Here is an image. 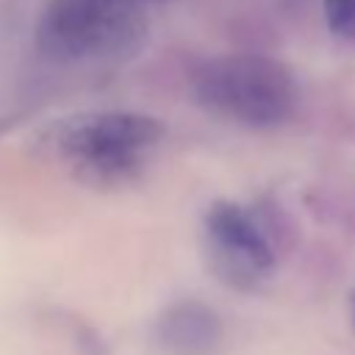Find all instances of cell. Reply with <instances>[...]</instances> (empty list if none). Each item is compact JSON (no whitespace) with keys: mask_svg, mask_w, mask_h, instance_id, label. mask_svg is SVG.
<instances>
[{"mask_svg":"<svg viewBox=\"0 0 355 355\" xmlns=\"http://www.w3.org/2000/svg\"><path fill=\"white\" fill-rule=\"evenodd\" d=\"M194 97L202 108L247 128H277L297 111V80L286 64L233 53L205 61L194 75Z\"/></svg>","mask_w":355,"mask_h":355,"instance_id":"6da1fadb","label":"cell"},{"mask_svg":"<svg viewBox=\"0 0 355 355\" xmlns=\"http://www.w3.org/2000/svg\"><path fill=\"white\" fill-rule=\"evenodd\" d=\"M161 136L164 125L147 114L103 111L58 125L53 147L78 180L105 189L136 178Z\"/></svg>","mask_w":355,"mask_h":355,"instance_id":"7a4b0ae2","label":"cell"},{"mask_svg":"<svg viewBox=\"0 0 355 355\" xmlns=\"http://www.w3.org/2000/svg\"><path fill=\"white\" fill-rule=\"evenodd\" d=\"M144 31L136 0H50L36 44L55 61H97L136 50Z\"/></svg>","mask_w":355,"mask_h":355,"instance_id":"3957f363","label":"cell"},{"mask_svg":"<svg viewBox=\"0 0 355 355\" xmlns=\"http://www.w3.org/2000/svg\"><path fill=\"white\" fill-rule=\"evenodd\" d=\"M202 247L211 272L230 288H255L275 266V250L261 222L239 202L219 200L205 211Z\"/></svg>","mask_w":355,"mask_h":355,"instance_id":"277c9868","label":"cell"},{"mask_svg":"<svg viewBox=\"0 0 355 355\" xmlns=\"http://www.w3.org/2000/svg\"><path fill=\"white\" fill-rule=\"evenodd\" d=\"M153 333L169 355H211L222 341V322L205 302L183 300L158 316Z\"/></svg>","mask_w":355,"mask_h":355,"instance_id":"5b68a950","label":"cell"},{"mask_svg":"<svg viewBox=\"0 0 355 355\" xmlns=\"http://www.w3.org/2000/svg\"><path fill=\"white\" fill-rule=\"evenodd\" d=\"M327 28L336 39L355 42V0H322Z\"/></svg>","mask_w":355,"mask_h":355,"instance_id":"8992f818","label":"cell"},{"mask_svg":"<svg viewBox=\"0 0 355 355\" xmlns=\"http://www.w3.org/2000/svg\"><path fill=\"white\" fill-rule=\"evenodd\" d=\"M352 324H355V294H352Z\"/></svg>","mask_w":355,"mask_h":355,"instance_id":"52a82bcc","label":"cell"},{"mask_svg":"<svg viewBox=\"0 0 355 355\" xmlns=\"http://www.w3.org/2000/svg\"><path fill=\"white\" fill-rule=\"evenodd\" d=\"M136 3H141V0H136Z\"/></svg>","mask_w":355,"mask_h":355,"instance_id":"ba28073f","label":"cell"}]
</instances>
